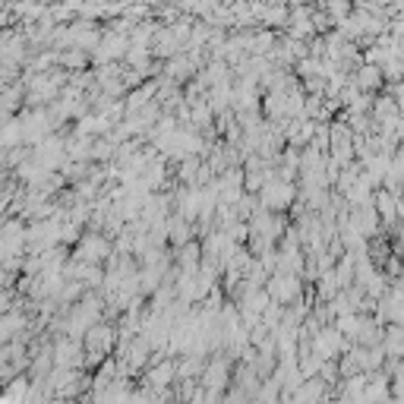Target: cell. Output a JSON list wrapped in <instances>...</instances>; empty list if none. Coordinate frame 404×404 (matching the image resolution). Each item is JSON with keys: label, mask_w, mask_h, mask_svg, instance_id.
<instances>
[{"label": "cell", "mask_w": 404, "mask_h": 404, "mask_svg": "<svg viewBox=\"0 0 404 404\" xmlns=\"http://www.w3.org/2000/svg\"><path fill=\"white\" fill-rule=\"evenodd\" d=\"M310 344H313V351H316V354H319L322 360H338V357L344 354V348H348L351 341L344 338V332H341L338 326H332V328L322 326L319 332L310 338Z\"/></svg>", "instance_id": "3"}, {"label": "cell", "mask_w": 404, "mask_h": 404, "mask_svg": "<svg viewBox=\"0 0 404 404\" xmlns=\"http://www.w3.org/2000/svg\"><path fill=\"white\" fill-rule=\"evenodd\" d=\"M29 382H26V376H19L16 382H13L10 388H6V395H4V401H26L29 398Z\"/></svg>", "instance_id": "7"}, {"label": "cell", "mask_w": 404, "mask_h": 404, "mask_svg": "<svg viewBox=\"0 0 404 404\" xmlns=\"http://www.w3.org/2000/svg\"><path fill=\"white\" fill-rule=\"evenodd\" d=\"M382 76H385V70H382L379 63H370V61H366L363 67L357 70L354 83H357V86H360V89H363V92H376L379 86H382Z\"/></svg>", "instance_id": "6"}, {"label": "cell", "mask_w": 404, "mask_h": 404, "mask_svg": "<svg viewBox=\"0 0 404 404\" xmlns=\"http://www.w3.org/2000/svg\"><path fill=\"white\" fill-rule=\"evenodd\" d=\"M227 370H231L227 357H212L209 363H205V370H202V385H212V388L222 392V385L227 382Z\"/></svg>", "instance_id": "5"}, {"label": "cell", "mask_w": 404, "mask_h": 404, "mask_svg": "<svg viewBox=\"0 0 404 404\" xmlns=\"http://www.w3.org/2000/svg\"><path fill=\"white\" fill-rule=\"evenodd\" d=\"M259 202L266 205L269 212H284L291 202H297V200H294L291 180L288 177H269L266 187L259 190Z\"/></svg>", "instance_id": "2"}, {"label": "cell", "mask_w": 404, "mask_h": 404, "mask_svg": "<svg viewBox=\"0 0 404 404\" xmlns=\"http://www.w3.org/2000/svg\"><path fill=\"white\" fill-rule=\"evenodd\" d=\"M114 253V247H111V240H105L98 231H89L86 237H79V247H76V259H83V262H95V266H101V262L108 259V256Z\"/></svg>", "instance_id": "4"}, {"label": "cell", "mask_w": 404, "mask_h": 404, "mask_svg": "<svg viewBox=\"0 0 404 404\" xmlns=\"http://www.w3.org/2000/svg\"><path fill=\"white\" fill-rule=\"evenodd\" d=\"M266 291L271 294V300H278V304H294V300L304 294V281H300L297 271H271L269 281H266Z\"/></svg>", "instance_id": "1"}]
</instances>
